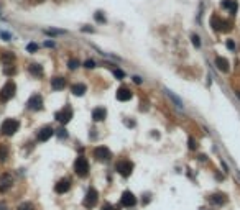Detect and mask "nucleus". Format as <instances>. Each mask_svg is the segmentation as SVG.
I'll return each instance as SVG.
<instances>
[{"instance_id": "1", "label": "nucleus", "mask_w": 240, "mask_h": 210, "mask_svg": "<svg viewBox=\"0 0 240 210\" xmlns=\"http://www.w3.org/2000/svg\"><path fill=\"white\" fill-rule=\"evenodd\" d=\"M18 127H20L18 120H15V118H7V120L2 123V127H0V131H2V135H5V136H12L18 131Z\"/></svg>"}, {"instance_id": "2", "label": "nucleus", "mask_w": 240, "mask_h": 210, "mask_svg": "<svg viewBox=\"0 0 240 210\" xmlns=\"http://www.w3.org/2000/svg\"><path fill=\"white\" fill-rule=\"evenodd\" d=\"M74 171H76V174L81 176V177H86L89 174V163L84 156H79L77 159L74 161Z\"/></svg>"}, {"instance_id": "3", "label": "nucleus", "mask_w": 240, "mask_h": 210, "mask_svg": "<svg viewBox=\"0 0 240 210\" xmlns=\"http://www.w3.org/2000/svg\"><path fill=\"white\" fill-rule=\"evenodd\" d=\"M15 90H17L15 82L8 80V82L2 87V90H0V100H2V102H8V100L15 95Z\"/></svg>"}, {"instance_id": "4", "label": "nucleus", "mask_w": 240, "mask_h": 210, "mask_svg": "<svg viewBox=\"0 0 240 210\" xmlns=\"http://www.w3.org/2000/svg\"><path fill=\"white\" fill-rule=\"evenodd\" d=\"M97 200H99V192H97L94 187H89L87 194H86V197H84V205L87 208H92V207L97 205Z\"/></svg>"}, {"instance_id": "5", "label": "nucleus", "mask_w": 240, "mask_h": 210, "mask_svg": "<svg viewBox=\"0 0 240 210\" xmlns=\"http://www.w3.org/2000/svg\"><path fill=\"white\" fill-rule=\"evenodd\" d=\"M54 118H56V120L59 122V123H62V125L69 123V122H71V118H72V108L69 107V105H66V107L62 108V110L56 112Z\"/></svg>"}, {"instance_id": "6", "label": "nucleus", "mask_w": 240, "mask_h": 210, "mask_svg": "<svg viewBox=\"0 0 240 210\" xmlns=\"http://www.w3.org/2000/svg\"><path fill=\"white\" fill-rule=\"evenodd\" d=\"M117 171H119V174H122L123 177H128L132 174V171H133V163L128 161V159L119 161V163H117Z\"/></svg>"}, {"instance_id": "7", "label": "nucleus", "mask_w": 240, "mask_h": 210, "mask_svg": "<svg viewBox=\"0 0 240 210\" xmlns=\"http://www.w3.org/2000/svg\"><path fill=\"white\" fill-rule=\"evenodd\" d=\"M94 156H96V159H99V161H102V163H105V161L110 159L112 153H110V149L107 148V146H97V148L94 149Z\"/></svg>"}, {"instance_id": "8", "label": "nucleus", "mask_w": 240, "mask_h": 210, "mask_svg": "<svg viewBox=\"0 0 240 210\" xmlns=\"http://www.w3.org/2000/svg\"><path fill=\"white\" fill-rule=\"evenodd\" d=\"M120 204L123 205V207L132 208V207H135V205H137V197H135V195L132 194L130 190H125L123 194H122V197H120Z\"/></svg>"}, {"instance_id": "9", "label": "nucleus", "mask_w": 240, "mask_h": 210, "mask_svg": "<svg viewBox=\"0 0 240 210\" xmlns=\"http://www.w3.org/2000/svg\"><path fill=\"white\" fill-rule=\"evenodd\" d=\"M13 185V177H12V174H8V172H5V174H2L0 176V192H7L10 187Z\"/></svg>"}, {"instance_id": "10", "label": "nucleus", "mask_w": 240, "mask_h": 210, "mask_svg": "<svg viewBox=\"0 0 240 210\" xmlns=\"http://www.w3.org/2000/svg\"><path fill=\"white\" fill-rule=\"evenodd\" d=\"M28 108L30 110H41L43 108V99H41V95H31L30 100H28Z\"/></svg>"}, {"instance_id": "11", "label": "nucleus", "mask_w": 240, "mask_h": 210, "mask_svg": "<svg viewBox=\"0 0 240 210\" xmlns=\"http://www.w3.org/2000/svg\"><path fill=\"white\" fill-rule=\"evenodd\" d=\"M211 26H212V30H217V31H220V30H230V26H227V23L225 22H222L219 16H212L211 18Z\"/></svg>"}, {"instance_id": "12", "label": "nucleus", "mask_w": 240, "mask_h": 210, "mask_svg": "<svg viewBox=\"0 0 240 210\" xmlns=\"http://www.w3.org/2000/svg\"><path fill=\"white\" fill-rule=\"evenodd\" d=\"M53 135H54V130L51 127H43L38 131V141H48Z\"/></svg>"}, {"instance_id": "13", "label": "nucleus", "mask_w": 240, "mask_h": 210, "mask_svg": "<svg viewBox=\"0 0 240 210\" xmlns=\"http://www.w3.org/2000/svg\"><path fill=\"white\" fill-rule=\"evenodd\" d=\"M69 189H71V181L69 179H61V181H58L56 185H54V190H56L58 194H66Z\"/></svg>"}, {"instance_id": "14", "label": "nucleus", "mask_w": 240, "mask_h": 210, "mask_svg": "<svg viewBox=\"0 0 240 210\" xmlns=\"http://www.w3.org/2000/svg\"><path fill=\"white\" fill-rule=\"evenodd\" d=\"M117 99L120 100V102H127V100L132 99V90L128 89V87H120L119 90H117Z\"/></svg>"}, {"instance_id": "15", "label": "nucleus", "mask_w": 240, "mask_h": 210, "mask_svg": "<svg viewBox=\"0 0 240 210\" xmlns=\"http://www.w3.org/2000/svg\"><path fill=\"white\" fill-rule=\"evenodd\" d=\"M215 66H217V69L222 71V72H229V69H230L229 61L225 58H222V56H217V58H215Z\"/></svg>"}, {"instance_id": "16", "label": "nucleus", "mask_w": 240, "mask_h": 210, "mask_svg": "<svg viewBox=\"0 0 240 210\" xmlns=\"http://www.w3.org/2000/svg\"><path fill=\"white\" fill-rule=\"evenodd\" d=\"M105 117H107L105 108H102V107L94 108V112H92V120H94V122H102Z\"/></svg>"}, {"instance_id": "17", "label": "nucleus", "mask_w": 240, "mask_h": 210, "mask_svg": "<svg viewBox=\"0 0 240 210\" xmlns=\"http://www.w3.org/2000/svg\"><path fill=\"white\" fill-rule=\"evenodd\" d=\"M51 87L54 90H62L66 87V79L64 77H53L51 79Z\"/></svg>"}, {"instance_id": "18", "label": "nucleus", "mask_w": 240, "mask_h": 210, "mask_svg": "<svg viewBox=\"0 0 240 210\" xmlns=\"http://www.w3.org/2000/svg\"><path fill=\"white\" fill-rule=\"evenodd\" d=\"M71 92L74 94V95L81 97V95H84V94H86V86H84V84H74V86L71 87Z\"/></svg>"}, {"instance_id": "19", "label": "nucleus", "mask_w": 240, "mask_h": 210, "mask_svg": "<svg viewBox=\"0 0 240 210\" xmlns=\"http://www.w3.org/2000/svg\"><path fill=\"white\" fill-rule=\"evenodd\" d=\"M30 72H31V76H35V77H41V76H43V68H41L40 64H31Z\"/></svg>"}, {"instance_id": "20", "label": "nucleus", "mask_w": 240, "mask_h": 210, "mask_svg": "<svg viewBox=\"0 0 240 210\" xmlns=\"http://www.w3.org/2000/svg\"><path fill=\"white\" fill-rule=\"evenodd\" d=\"M2 61L5 66H12V62L15 61V54L13 52H3L2 54Z\"/></svg>"}, {"instance_id": "21", "label": "nucleus", "mask_w": 240, "mask_h": 210, "mask_svg": "<svg viewBox=\"0 0 240 210\" xmlns=\"http://www.w3.org/2000/svg\"><path fill=\"white\" fill-rule=\"evenodd\" d=\"M211 202H212V204H215V205H224V204H225L224 194H214V195L211 197Z\"/></svg>"}, {"instance_id": "22", "label": "nucleus", "mask_w": 240, "mask_h": 210, "mask_svg": "<svg viewBox=\"0 0 240 210\" xmlns=\"http://www.w3.org/2000/svg\"><path fill=\"white\" fill-rule=\"evenodd\" d=\"M8 158V148L5 145H0V163H5Z\"/></svg>"}, {"instance_id": "23", "label": "nucleus", "mask_w": 240, "mask_h": 210, "mask_svg": "<svg viewBox=\"0 0 240 210\" xmlns=\"http://www.w3.org/2000/svg\"><path fill=\"white\" fill-rule=\"evenodd\" d=\"M44 33H46V34H51V36H58V34H64L66 31H62V30H46Z\"/></svg>"}, {"instance_id": "24", "label": "nucleus", "mask_w": 240, "mask_h": 210, "mask_svg": "<svg viewBox=\"0 0 240 210\" xmlns=\"http://www.w3.org/2000/svg\"><path fill=\"white\" fill-rule=\"evenodd\" d=\"M68 68H69V69H77V68H79V61H77V59H69Z\"/></svg>"}, {"instance_id": "25", "label": "nucleus", "mask_w": 240, "mask_h": 210, "mask_svg": "<svg viewBox=\"0 0 240 210\" xmlns=\"http://www.w3.org/2000/svg\"><path fill=\"white\" fill-rule=\"evenodd\" d=\"M166 92H168V95H169V97H171V99H173V102H175V104H178V107H179V108H183V102H181V100L178 99V97H175V95H173L171 92H169V90H166Z\"/></svg>"}, {"instance_id": "26", "label": "nucleus", "mask_w": 240, "mask_h": 210, "mask_svg": "<svg viewBox=\"0 0 240 210\" xmlns=\"http://www.w3.org/2000/svg\"><path fill=\"white\" fill-rule=\"evenodd\" d=\"M94 18H96L99 23H105V16L102 15V12H97L96 15H94Z\"/></svg>"}, {"instance_id": "27", "label": "nucleus", "mask_w": 240, "mask_h": 210, "mask_svg": "<svg viewBox=\"0 0 240 210\" xmlns=\"http://www.w3.org/2000/svg\"><path fill=\"white\" fill-rule=\"evenodd\" d=\"M114 76H115L117 79H123L125 77V72L122 71V69H114Z\"/></svg>"}, {"instance_id": "28", "label": "nucleus", "mask_w": 240, "mask_h": 210, "mask_svg": "<svg viewBox=\"0 0 240 210\" xmlns=\"http://www.w3.org/2000/svg\"><path fill=\"white\" fill-rule=\"evenodd\" d=\"M187 146H189V149H196V148H197L196 140H194V138H189V140H187Z\"/></svg>"}, {"instance_id": "29", "label": "nucleus", "mask_w": 240, "mask_h": 210, "mask_svg": "<svg viewBox=\"0 0 240 210\" xmlns=\"http://www.w3.org/2000/svg\"><path fill=\"white\" fill-rule=\"evenodd\" d=\"M191 38H193V44H194V46H196V48H201V41H199V36H197V34H193V36H191Z\"/></svg>"}, {"instance_id": "30", "label": "nucleus", "mask_w": 240, "mask_h": 210, "mask_svg": "<svg viewBox=\"0 0 240 210\" xmlns=\"http://www.w3.org/2000/svg\"><path fill=\"white\" fill-rule=\"evenodd\" d=\"M26 50H28V52H35L38 50V44L36 43H30L28 46H26Z\"/></svg>"}, {"instance_id": "31", "label": "nucleus", "mask_w": 240, "mask_h": 210, "mask_svg": "<svg viewBox=\"0 0 240 210\" xmlns=\"http://www.w3.org/2000/svg\"><path fill=\"white\" fill-rule=\"evenodd\" d=\"M84 66L87 69H92V68H96V62H94L92 59H87V61H84Z\"/></svg>"}, {"instance_id": "32", "label": "nucleus", "mask_w": 240, "mask_h": 210, "mask_svg": "<svg viewBox=\"0 0 240 210\" xmlns=\"http://www.w3.org/2000/svg\"><path fill=\"white\" fill-rule=\"evenodd\" d=\"M18 210H33V205L26 202V204H22V205H20V207H18Z\"/></svg>"}, {"instance_id": "33", "label": "nucleus", "mask_w": 240, "mask_h": 210, "mask_svg": "<svg viewBox=\"0 0 240 210\" xmlns=\"http://www.w3.org/2000/svg\"><path fill=\"white\" fill-rule=\"evenodd\" d=\"M58 136H59V138H68V133H66V130H64V128L58 130Z\"/></svg>"}, {"instance_id": "34", "label": "nucleus", "mask_w": 240, "mask_h": 210, "mask_svg": "<svg viewBox=\"0 0 240 210\" xmlns=\"http://www.w3.org/2000/svg\"><path fill=\"white\" fill-rule=\"evenodd\" d=\"M102 210H117V207H114L112 204H105V205L102 207Z\"/></svg>"}, {"instance_id": "35", "label": "nucleus", "mask_w": 240, "mask_h": 210, "mask_svg": "<svg viewBox=\"0 0 240 210\" xmlns=\"http://www.w3.org/2000/svg\"><path fill=\"white\" fill-rule=\"evenodd\" d=\"M230 12H232V13H235V12H237V3H235V2H232V0H230Z\"/></svg>"}, {"instance_id": "36", "label": "nucleus", "mask_w": 240, "mask_h": 210, "mask_svg": "<svg viewBox=\"0 0 240 210\" xmlns=\"http://www.w3.org/2000/svg\"><path fill=\"white\" fill-rule=\"evenodd\" d=\"M0 36H2V38H3V40H5V41H8L10 38H12V36H10L8 33H5V31H2V33H0Z\"/></svg>"}, {"instance_id": "37", "label": "nucleus", "mask_w": 240, "mask_h": 210, "mask_svg": "<svg viewBox=\"0 0 240 210\" xmlns=\"http://www.w3.org/2000/svg\"><path fill=\"white\" fill-rule=\"evenodd\" d=\"M82 31H87V33H94V28H90V26H82Z\"/></svg>"}, {"instance_id": "38", "label": "nucleus", "mask_w": 240, "mask_h": 210, "mask_svg": "<svg viewBox=\"0 0 240 210\" xmlns=\"http://www.w3.org/2000/svg\"><path fill=\"white\" fill-rule=\"evenodd\" d=\"M227 48H230V50H234V48H235V44H234V41H232V40L227 41Z\"/></svg>"}, {"instance_id": "39", "label": "nucleus", "mask_w": 240, "mask_h": 210, "mask_svg": "<svg viewBox=\"0 0 240 210\" xmlns=\"http://www.w3.org/2000/svg\"><path fill=\"white\" fill-rule=\"evenodd\" d=\"M133 82L135 84H141V79L138 77V76H133Z\"/></svg>"}, {"instance_id": "40", "label": "nucleus", "mask_w": 240, "mask_h": 210, "mask_svg": "<svg viewBox=\"0 0 240 210\" xmlns=\"http://www.w3.org/2000/svg\"><path fill=\"white\" fill-rule=\"evenodd\" d=\"M44 46H48V48H53V46H54V43H53V41H46V43H44Z\"/></svg>"}, {"instance_id": "41", "label": "nucleus", "mask_w": 240, "mask_h": 210, "mask_svg": "<svg viewBox=\"0 0 240 210\" xmlns=\"http://www.w3.org/2000/svg\"><path fill=\"white\" fill-rule=\"evenodd\" d=\"M0 210H7V205L3 202H0Z\"/></svg>"}, {"instance_id": "42", "label": "nucleus", "mask_w": 240, "mask_h": 210, "mask_svg": "<svg viewBox=\"0 0 240 210\" xmlns=\"http://www.w3.org/2000/svg\"><path fill=\"white\" fill-rule=\"evenodd\" d=\"M237 97H238V99H240V92H237Z\"/></svg>"}]
</instances>
